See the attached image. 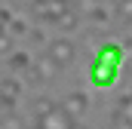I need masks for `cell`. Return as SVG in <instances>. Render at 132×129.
<instances>
[{
	"label": "cell",
	"instance_id": "cell-1",
	"mask_svg": "<svg viewBox=\"0 0 132 129\" xmlns=\"http://www.w3.org/2000/svg\"><path fill=\"white\" fill-rule=\"evenodd\" d=\"M117 77H120V68H117V64H108V62H101V59H92V68H89V80H92V86L108 89V86L117 83Z\"/></svg>",
	"mask_w": 132,
	"mask_h": 129
},
{
	"label": "cell",
	"instance_id": "cell-2",
	"mask_svg": "<svg viewBox=\"0 0 132 129\" xmlns=\"http://www.w3.org/2000/svg\"><path fill=\"white\" fill-rule=\"evenodd\" d=\"M46 55H49L52 62L59 64V68H68V64L74 62V55H77V49H74V40H68V37H52V40H49V49H46Z\"/></svg>",
	"mask_w": 132,
	"mask_h": 129
},
{
	"label": "cell",
	"instance_id": "cell-3",
	"mask_svg": "<svg viewBox=\"0 0 132 129\" xmlns=\"http://www.w3.org/2000/svg\"><path fill=\"white\" fill-rule=\"evenodd\" d=\"M68 9H71V6H68L65 0H34V12H37L40 19H52V22H59Z\"/></svg>",
	"mask_w": 132,
	"mask_h": 129
},
{
	"label": "cell",
	"instance_id": "cell-4",
	"mask_svg": "<svg viewBox=\"0 0 132 129\" xmlns=\"http://www.w3.org/2000/svg\"><path fill=\"white\" fill-rule=\"evenodd\" d=\"M59 71H62V68H59V64L52 62L49 55L31 64V77L37 80V83H49V80H55V74H59Z\"/></svg>",
	"mask_w": 132,
	"mask_h": 129
},
{
	"label": "cell",
	"instance_id": "cell-5",
	"mask_svg": "<svg viewBox=\"0 0 132 129\" xmlns=\"http://www.w3.org/2000/svg\"><path fill=\"white\" fill-rule=\"evenodd\" d=\"M62 108H65L68 114H71V117L77 120V117H83V114H86V108H89V98H86V92L74 89V92H68V95H65Z\"/></svg>",
	"mask_w": 132,
	"mask_h": 129
},
{
	"label": "cell",
	"instance_id": "cell-6",
	"mask_svg": "<svg viewBox=\"0 0 132 129\" xmlns=\"http://www.w3.org/2000/svg\"><path fill=\"white\" fill-rule=\"evenodd\" d=\"M40 123H43V126H46V129H71V126H74V123H77V120H74V117L68 114L65 108L59 104V108H55L52 114H46V117H43Z\"/></svg>",
	"mask_w": 132,
	"mask_h": 129
},
{
	"label": "cell",
	"instance_id": "cell-7",
	"mask_svg": "<svg viewBox=\"0 0 132 129\" xmlns=\"http://www.w3.org/2000/svg\"><path fill=\"white\" fill-rule=\"evenodd\" d=\"M95 59L120 68V64H123V46H120V43H101V49L95 52Z\"/></svg>",
	"mask_w": 132,
	"mask_h": 129
},
{
	"label": "cell",
	"instance_id": "cell-8",
	"mask_svg": "<svg viewBox=\"0 0 132 129\" xmlns=\"http://www.w3.org/2000/svg\"><path fill=\"white\" fill-rule=\"evenodd\" d=\"M77 22H80V15H77V9L71 6V9H68V12L59 19V22H55V25H59L62 31H74V28H77Z\"/></svg>",
	"mask_w": 132,
	"mask_h": 129
},
{
	"label": "cell",
	"instance_id": "cell-9",
	"mask_svg": "<svg viewBox=\"0 0 132 129\" xmlns=\"http://www.w3.org/2000/svg\"><path fill=\"white\" fill-rule=\"evenodd\" d=\"M55 108H59V104H55V101H49V98H37V101H34V114H37V120H43V117H46V114H52Z\"/></svg>",
	"mask_w": 132,
	"mask_h": 129
},
{
	"label": "cell",
	"instance_id": "cell-10",
	"mask_svg": "<svg viewBox=\"0 0 132 129\" xmlns=\"http://www.w3.org/2000/svg\"><path fill=\"white\" fill-rule=\"evenodd\" d=\"M86 15H89V19H92L95 25H108V22H111V15H108V9H101V6H92V9H89Z\"/></svg>",
	"mask_w": 132,
	"mask_h": 129
},
{
	"label": "cell",
	"instance_id": "cell-11",
	"mask_svg": "<svg viewBox=\"0 0 132 129\" xmlns=\"http://www.w3.org/2000/svg\"><path fill=\"white\" fill-rule=\"evenodd\" d=\"M19 92H22V86H19L12 77H6V80H3V98H15Z\"/></svg>",
	"mask_w": 132,
	"mask_h": 129
},
{
	"label": "cell",
	"instance_id": "cell-12",
	"mask_svg": "<svg viewBox=\"0 0 132 129\" xmlns=\"http://www.w3.org/2000/svg\"><path fill=\"white\" fill-rule=\"evenodd\" d=\"M117 15H120L123 22H132V0H123V3L117 6Z\"/></svg>",
	"mask_w": 132,
	"mask_h": 129
},
{
	"label": "cell",
	"instance_id": "cell-13",
	"mask_svg": "<svg viewBox=\"0 0 132 129\" xmlns=\"http://www.w3.org/2000/svg\"><path fill=\"white\" fill-rule=\"evenodd\" d=\"M9 68H28V52H15V55H9Z\"/></svg>",
	"mask_w": 132,
	"mask_h": 129
},
{
	"label": "cell",
	"instance_id": "cell-14",
	"mask_svg": "<svg viewBox=\"0 0 132 129\" xmlns=\"http://www.w3.org/2000/svg\"><path fill=\"white\" fill-rule=\"evenodd\" d=\"M65 3H68V6H74V9H77V3H80V0H65Z\"/></svg>",
	"mask_w": 132,
	"mask_h": 129
},
{
	"label": "cell",
	"instance_id": "cell-15",
	"mask_svg": "<svg viewBox=\"0 0 132 129\" xmlns=\"http://www.w3.org/2000/svg\"><path fill=\"white\" fill-rule=\"evenodd\" d=\"M71 129H86V126H83V123H74V126H71Z\"/></svg>",
	"mask_w": 132,
	"mask_h": 129
}]
</instances>
